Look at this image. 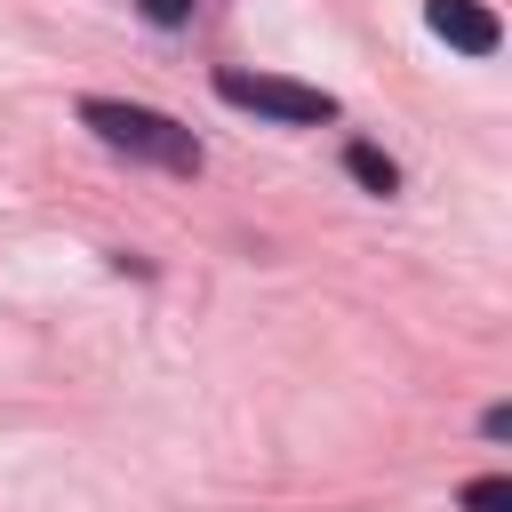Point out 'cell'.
Returning a JSON list of instances; mask_svg holds the SVG:
<instances>
[{
	"label": "cell",
	"mask_w": 512,
	"mask_h": 512,
	"mask_svg": "<svg viewBox=\"0 0 512 512\" xmlns=\"http://www.w3.org/2000/svg\"><path fill=\"white\" fill-rule=\"evenodd\" d=\"M80 120H88V128H96L112 152H128V160H160V168H176V176H200V136H192L184 120L152 112V104L88 96V104H80Z\"/></svg>",
	"instance_id": "obj_1"
},
{
	"label": "cell",
	"mask_w": 512,
	"mask_h": 512,
	"mask_svg": "<svg viewBox=\"0 0 512 512\" xmlns=\"http://www.w3.org/2000/svg\"><path fill=\"white\" fill-rule=\"evenodd\" d=\"M216 96L240 104V112L288 120V128H320V120H336V96H328V88H304V80H280V72H240V64H224V72H216Z\"/></svg>",
	"instance_id": "obj_2"
},
{
	"label": "cell",
	"mask_w": 512,
	"mask_h": 512,
	"mask_svg": "<svg viewBox=\"0 0 512 512\" xmlns=\"http://www.w3.org/2000/svg\"><path fill=\"white\" fill-rule=\"evenodd\" d=\"M424 24L464 56H496V40H504L496 8H480V0H424Z\"/></svg>",
	"instance_id": "obj_3"
},
{
	"label": "cell",
	"mask_w": 512,
	"mask_h": 512,
	"mask_svg": "<svg viewBox=\"0 0 512 512\" xmlns=\"http://www.w3.org/2000/svg\"><path fill=\"white\" fill-rule=\"evenodd\" d=\"M344 168H352V176H360L368 192H400V168H392V160H384L376 144H352V152H344Z\"/></svg>",
	"instance_id": "obj_4"
},
{
	"label": "cell",
	"mask_w": 512,
	"mask_h": 512,
	"mask_svg": "<svg viewBox=\"0 0 512 512\" xmlns=\"http://www.w3.org/2000/svg\"><path fill=\"white\" fill-rule=\"evenodd\" d=\"M464 512H512V480H504V472L464 480Z\"/></svg>",
	"instance_id": "obj_5"
},
{
	"label": "cell",
	"mask_w": 512,
	"mask_h": 512,
	"mask_svg": "<svg viewBox=\"0 0 512 512\" xmlns=\"http://www.w3.org/2000/svg\"><path fill=\"white\" fill-rule=\"evenodd\" d=\"M136 8H144L152 24H192V8H200V0H136Z\"/></svg>",
	"instance_id": "obj_6"
}]
</instances>
